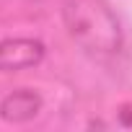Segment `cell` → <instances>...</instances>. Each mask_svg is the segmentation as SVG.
<instances>
[{"label": "cell", "mask_w": 132, "mask_h": 132, "mask_svg": "<svg viewBox=\"0 0 132 132\" xmlns=\"http://www.w3.org/2000/svg\"><path fill=\"white\" fill-rule=\"evenodd\" d=\"M44 44L39 39H26V36H13L0 42V73H18L29 70L44 60Z\"/></svg>", "instance_id": "7a4b0ae2"}, {"label": "cell", "mask_w": 132, "mask_h": 132, "mask_svg": "<svg viewBox=\"0 0 132 132\" xmlns=\"http://www.w3.org/2000/svg\"><path fill=\"white\" fill-rule=\"evenodd\" d=\"M62 23L70 39L98 62L114 60L124 49L122 23L106 0H62Z\"/></svg>", "instance_id": "6da1fadb"}, {"label": "cell", "mask_w": 132, "mask_h": 132, "mask_svg": "<svg viewBox=\"0 0 132 132\" xmlns=\"http://www.w3.org/2000/svg\"><path fill=\"white\" fill-rule=\"evenodd\" d=\"M39 111H42V96L31 88H18L0 101V119L8 124L31 122Z\"/></svg>", "instance_id": "3957f363"}]
</instances>
